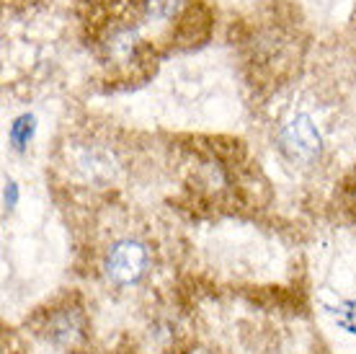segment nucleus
<instances>
[{
  "label": "nucleus",
  "instance_id": "nucleus-1",
  "mask_svg": "<svg viewBox=\"0 0 356 354\" xmlns=\"http://www.w3.org/2000/svg\"><path fill=\"white\" fill-rule=\"evenodd\" d=\"M323 132L310 114L294 111L276 130V151L292 166H312L323 155Z\"/></svg>",
  "mask_w": 356,
  "mask_h": 354
},
{
  "label": "nucleus",
  "instance_id": "nucleus-2",
  "mask_svg": "<svg viewBox=\"0 0 356 354\" xmlns=\"http://www.w3.org/2000/svg\"><path fill=\"white\" fill-rule=\"evenodd\" d=\"M101 269L108 284L134 287L150 272V248L137 238H119L106 248Z\"/></svg>",
  "mask_w": 356,
  "mask_h": 354
},
{
  "label": "nucleus",
  "instance_id": "nucleus-3",
  "mask_svg": "<svg viewBox=\"0 0 356 354\" xmlns=\"http://www.w3.org/2000/svg\"><path fill=\"white\" fill-rule=\"evenodd\" d=\"M78 169L86 174V178L96 181V184H104L114 176V158L111 153L104 151V148H83L81 155H78Z\"/></svg>",
  "mask_w": 356,
  "mask_h": 354
},
{
  "label": "nucleus",
  "instance_id": "nucleus-4",
  "mask_svg": "<svg viewBox=\"0 0 356 354\" xmlns=\"http://www.w3.org/2000/svg\"><path fill=\"white\" fill-rule=\"evenodd\" d=\"M140 36L134 26H116L106 39V52L114 62H129L137 52Z\"/></svg>",
  "mask_w": 356,
  "mask_h": 354
},
{
  "label": "nucleus",
  "instance_id": "nucleus-5",
  "mask_svg": "<svg viewBox=\"0 0 356 354\" xmlns=\"http://www.w3.org/2000/svg\"><path fill=\"white\" fill-rule=\"evenodd\" d=\"M184 6V0H137V10L145 24H168L178 16V10Z\"/></svg>",
  "mask_w": 356,
  "mask_h": 354
},
{
  "label": "nucleus",
  "instance_id": "nucleus-6",
  "mask_svg": "<svg viewBox=\"0 0 356 354\" xmlns=\"http://www.w3.org/2000/svg\"><path fill=\"white\" fill-rule=\"evenodd\" d=\"M36 134V116L24 111V114H18L8 127V142L13 151H26L29 142L34 140Z\"/></svg>",
  "mask_w": 356,
  "mask_h": 354
},
{
  "label": "nucleus",
  "instance_id": "nucleus-7",
  "mask_svg": "<svg viewBox=\"0 0 356 354\" xmlns=\"http://www.w3.org/2000/svg\"><path fill=\"white\" fill-rule=\"evenodd\" d=\"M81 331V316L75 310H60L57 316L49 321V334L57 341H70L75 334Z\"/></svg>",
  "mask_w": 356,
  "mask_h": 354
},
{
  "label": "nucleus",
  "instance_id": "nucleus-8",
  "mask_svg": "<svg viewBox=\"0 0 356 354\" xmlns=\"http://www.w3.org/2000/svg\"><path fill=\"white\" fill-rule=\"evenodd\" d=\"M18 197H21L18 184L13 178H6V186H3V207H6V213H13V210H16Z\"/></svg>",
  "mask_w": 356,
  "mask_h": 354
},
{
  "label": "nucleus",
  "instance_id": "nucleus-9",
  "mask_svg": "<svg viewBox=\"0 0 356 354\" xmlns=\"http://www.w3.org/2000/svg\"><path fill=\"white\" fill-rule=\"evenodd\" d=\"M351 192H354V202H356V184H354V189H351Z\"/></svg>",
  "mask_w": 356,
  "mask_h": 354
}]
</instances>
